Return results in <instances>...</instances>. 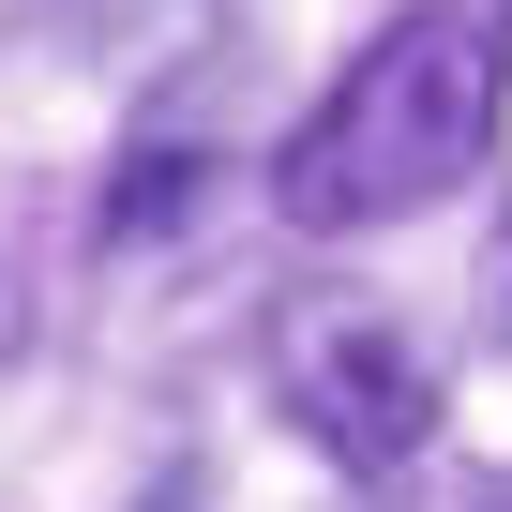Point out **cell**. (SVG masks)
I'll return each instance as SVG.
<instances>
[{
	"mask_svg": "<svg viewBox=\"0 0 512 512\" xmlns=\"http://www.w3.org/2000/svg\"><path fill=\"white\" fill-rule=\"evenodd\" d=\"M497 91H512V0H407V16L302 106V136L272 151V211L317 226V241L437 211L497 151Z\"/></svg>",
	"mask_w": 512,
	"mask_h": 512,
	"instance_id": "6da1fadb",
	"label": "cell"
},
{
	"mask_svg": "<svg viewBox=\"0 0 512 512\" xmlns=\"http://www.w3.org/2000/svg\"><path fill=\"white\" fill-rule=\"evenodd\" d=\"M272 392H287V422H302L332 467H392V452H422V422H437L422 332H407L392 302H362V287H302V302L272 317Z\"/></svg>",
	"mask_w": 512,
	"mask_h": 512,
	"instance_id": "7a4b0ae2",
	"label": "cell"
}]
</instances>
